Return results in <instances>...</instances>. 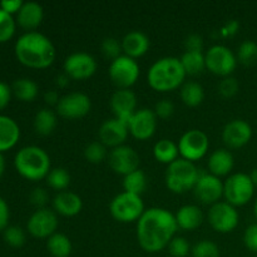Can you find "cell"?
I'll list each match as a JSON object with an SVG mask.
<instances>
[{
  "label": "cell",
  "instance_id": "1",
  "mask_svg": "<svg viewBox=\"0 0 257 257\" xmlns=\"http://www.w3.org/2000/svg\"><path fill=\"white\" fill-rule=\"evenodd\" d=\"M178 226L175 215L166 208L152 207L137 221V240L141 247L156 253L170 245Z\"/></svg>",
  "mask_w": 257,
  "mask_h": 257
},
{
  "label": "cell",
  "instance_id": "2",
  "mask_svg": "<svg viewBox=\"0 0 257 257\" xmlns=\"http://www.w3.org/2000/svg\"><path fill=\"white\" fill-rule=\"evenodd\" d=\"M15 57L23 65L33 69H45L55 60L52 40L38 32H27L15 43Z\"/></svg>",
  "mask_w": 257,
  "mask_h": 257
},
{
  "label": "cell",
  "instance_id": "3",
  "mask_svg": "<svg viewBox=\"0 0 257 257\" xmlns=\"http://www.w3.org/2000/svg\"><path fill=\"white\" fill-rule=\"evenodd\" d=\"M186 78V72L180 58L165 57L152 64L147 74L148 84L157 92H171L180 87Z\"/></svg>",
  "mask_w": 257,
  "mask_h": 257
},
{
  "label": "cell",
  "instance_id": "4",
  "mask_svg": "<svg viewBox=\"0 0 257 257\" xmlns=\"http://www.w3.org/2000/svg\"><path fill=\"white\" fill-rule=\"evenodd\" d=\"M15 168L25 180L40 181L50 172V157L43 148L28 146L15 155Z\"/></svg>",
  "mask_w": 257,
  "mask_h": 257
},
{
  "label": "cell",
  "instance_id": "5",
  "mask_svg": "<svg viewBox=\"0 0 257 257\" xmlns=\"http://www.w3.org/2000/svg\"><path fill=\"white\" fill-rule=\"evenodd\" d=\"M200 173L201 171L196 167L195 163L183 158H178L167 166L166 186L171 192L182 195L195 188L200 178Z\"/></svg>",
  "mask_w": 257,
  "mask_h": 257
},
{
  "label": "cell",
  "instance_id": "6",
  "mask_svg": "<svg viewBox=\"0 0 257 257\" xmlns=\"http://www.w3.org/2000/svg\"><path fill=\"white\" fill-rule=\"evenodd\" d=\"M145 211V205L141 196L128 192H122L115 196L109 205V212L112 217L122 223L138 221Z\"/></svg>",
  "mask_w": 257,
  "mask_h": 257
},
{
  "label": "cell",
  "instance_id": "7",
  "mask_svg": "<svg viewBox=\"0 0 257 257\" xmlns=\"http://www.w3.org/2000/svg\"><path fill=\"white\" fill-rule=\"evenodd\" d=\"M253 193L255 186L250 175L246 173H233L223 182V197L233 207L245 206L253 197Z\"/></svg>",
  "mask_w": 257,
  "mask_h": 257
},
{
  "label": "cell",
  "instance_id": "8",
  "mask_svg": "<svg viewBox=\"0 0 257 257\" xmlns=\"http://www.w3.org/2000/svg\"><path fill=\"white\" fill-rule=\"evenodd\" d=\"M108 74L118 89H130L140 77V65L136 59L127 55H120L110 62Z\"/></svg>",
  "mask_w": 257,
  "mask_h": 257
},
{
  "label": "cell",
  "instance_id": "9",
  "mask_svg": "<svg viewBox=\"0 0 257 257\" xmlns=\"http://www.w3.org/2000/svg\"><path fill=\"white\" fill-rule=\"evenodd\" d=\"M206 69L220 77H230L237 65V58L230 48L225 45H213L206 52Z\"/></svg>",
  "mask_w": 257,
  "mask_h": 257
},
{
  "label": "cell",
  "instance_id": "10",
  "mask_svg": "<svg viewBox=\"0 0 257 257\" xmlns=\"http://www.w3.org/2000/svg\"><path fill=\"white\" fill-rule=\"evenodd\" d=\"M177 146L183 160L196 162L206 156L210 147V141L203 131L190 130L183 133Z\"/></svg>",
  "mask_w": 257,
  "mask_h": 257
},
{
  "label": "cell",
  "instance_id": "11",
  "mask_svg": "<svg viewBox=\"0 0 257 257\" xmlns=\"http://www.w3.org/2000/svg\"><path fill=\"white\" fill-rule=\"evenodd\" d=\"M207 218L211 227L220 233L232 232L237 227L240 220L236 207L226 201H220L211 206Z\"/></svg>",
  "mask_w": 257,
  "mask_h": 257
},
{
  "label": "cell",
  "instance_id": "12",
  "mask_svg": "<svg viewBox=\"0 0 257 257\" xmlns=\"http://www.w3.org/2000/svg\"><path fill=\"white\" fill-rule=\"evenodd\" d=\"M97 70V60L84 52L72 53L64 60V73L74 80L89 79Z\"/></svg>",
  "mask_w": 257,
  "mask_h": 257
},
{
  "label": "cell",
  "instance_id": "13",
  "mask_svg": "<svg viewBox=\"0 0 257 257\" xmlns=\"http://www.w3.org/2000/svg\"><path fill=\"white\" fill-rule=\"evenodd\" d=\"M141 158L138 153L130 146H119L113 148L108 155V165L118 175L123 177L140 170Z\"/></svg>",
  "mask_w": 257,
  "mask_h": 257
},
{
  "label": "cell",
  "instance_id": "14",
  "mask_svg": "<svg viewBox=\"0 0 257 257\" xmlns=\"http://www.w3.org/2000/svg\"><path fill=\"white\" fill-rule=\"evenodd\" d=\"M92 102L87 94L73 92L60 98L57 105V112L60 117L67 119H79L89 113Z\"/></svg>",
  "mask_w": 257,
  "mask_h": 257
},
{
  "label": "cell",
  "instance_id": "15",
  "mask_svg": "<svg viewBox=\"0 0 257 257\" xmlns=\"http://www.w3.org/2000/svg\"><path fill=\"white\" fill-rule=\"evenodd\" d=\"M193 192L200 202L212 206L223 196V182L210 172H201Z\"/></svg>",
  "mask_w": 257,
  "mask_h": 257
},
{
  "label": "cell",
  "instance_id": "16",
  "mask_svg": "<svg viewBox=\"0 0 257 257\" xmlns=\"http://www.w3.org/2000/svg\"><path fill=\"white\" fill-rule=\"evenodd\" d=\"M28 231L37 238H49L57 232L58 217L54 211L49 208L37 210L28 220Z\"/></svg>",
  "mask_w": 257,
  "mask_h": 257
},
{
  "label": "cell",
  "instance_id": "17",
  "mask_svg": "<svg viewBox=\"0 0 257 257\" xmlns=\"http://www.w3.org/2000/svg\"><path fill=\"white\" fill-rule=\"evenodd\" d=\"M156 128H157V115L155 114V110L148 108L137 109L128 123L130 133L140 141L150 140L155 135Z\"/></svg>",
  "mask_w": 257,
  "mask_h": 257
},
{
  "label": "cell",
  "instance_id": "18",
  "mask_svg": "<svg viewBox=\"0 0 257 257\" xmlns=\"http://www.w3.org/2000/svg\"><path fill=\"white\" fill-rule=\"evenodd\" d=\"M109 105L114 118L128 124L133 114L137 112V97L131 89H118L110 97Z\"/></svg>",
  "mask_w": 257,
  "mask_h": 257
},
{
  "label": "cell",
  "instance_id": "19",
  "mask_svg": "<svg viewBox=\"0 0 257 257\" xmlns=\"http://www.w3.org/2000/svg\"><path fill=\"white\" fill-rule=\"evenodd\" d=\"M128 124H125L122 120L117 119V118H112L100 125L99 131H98V136H99V142H102L105 147L113 148L123 146L128 137Z\"/></svg>",
  "mask_w": 257,
  "mask_h": 257
},
{
  "label": "cell",
  "instance_id": "20",
  "mask_svg": "<svg viewBox=\"0 0 257 257\" xmlns=\"http://www.w3.org/2000/svg\"><path fill=\"white\" fill-rule=\"evenodd\" d=\"M252 138V128L246 120L233 119L225 125L222 140L230 148H241L247 145Z\"/></svg>",
  "mask_w": 257,
  "mask_h": 257
},
{
  "label": "cell",
  "instance_id": "21",
  "mask_svg": "<svg viewBox=\"0 0 257 257\" xmlns=\"http://www.w3.org/2000/svg\"><path fill=\"white\" fill-rule=\"evenodd\" d=\"M53 208L55 213H59L64 217H73L82 211L83 201L77 193L63 191L58 193L53 200Z\"/></svg>",
  "mask_w": 257,
  "mask_h": 257
},
{
  "label": "cell",
  "instance_id": "22",
  "mask_svg": "<svg viewBox=\"0 0 257 257\" xmlns=\"http://www.w3.org/2000/svg\"><path fill=\"white\" fill-rule=\"evenodd\" d=\"M44 10L40 4L35 2H28L23 4L17 14V23L28 32H34L43 22Z\"/></svg>",
  "mask_w": 257,
  "mask_h": 257
},
{
  "label": "cell",
  "instance_id": "23",
  "mask_svg": "<svg viewBox=\"0 0 257 257\" xmlns=\"http://www.w3.org/2000/svg\"><path fill=\"white\" fill-rule=\"evenodd\" d=\"M150 44V38L145 33L140 30H132L127 33L122 39V50L124 52V55L136 59L148 52Z\"/></svg>",
  "mask_w": 257,
  "mask_h": 257
},
{
  "label": "cell",
  "instance_id": "24",
  "mask_svg": "<svg viewBox=\"0 0 257 257\" xmlns=\"http://www.w3.org/2000/svg\"><path fill=\"white\" fill-rule=\"evenodd\" d=\"M20 138V128L13 118L0 114V153L14 147Z\"/></svg>",
  "mask_w": 257,
  "mask_h": 257
},
{
  "label": "cell",
  "instance_id": "25",
  "mask_svg": "<svg viewBox=\"0 0 257 257\" xmlns=\"http://www.w3.org/2000/svg\"><path fill=\"white\" fill-rule=\"evenodd\" d=\"M178 228L192 231L200 227L203 222V213L198 206L186 205L181 207L175 215Z\"/></svg>",
  "mask_w": 257,
  "mask_h": 257
},
{
  "label": "cell",
  "instance_id": "26",
  "mask_svg": "<svg viewBox=\"0 0 257 257\" xmlns=\"http://www.w3.org/2000/svg\"><path fill=\"white\" fill-rule=\"evenodd\" d=\"M233 165H235L233 156L227 150H216L210 156V160L207 163L211 175L218 178L222 177V176H227L232 171Z\"/></svg>",
  "mask_w": 257,
  "mask_h": 257
},
{
  "label": "cell",
  "instance_id": "27",
  "mask_svg": "<svg viewBox=\"0 0 257 257\" xmlns=\"http://www.w3.org/2000/svg\"><path fill=\"white\" fill-rule=\"evenodd\" d=\"M153 156L158 162L168 166L178 160L180 151H178V146L172 141L161 140L153 147Z\"/></svg>",
  "mask_w": 257,
  "mask_h": 257
},
{
  "label": "cell",
  "instance_id": "28",
  "mask_svg": "<svg viewBox=\"0 0 257 257\" xmlns=\"http://www.w3.org/2000/svg\"><path fill=\"white\" fill-rule=\"evenodd\" d=\"M180 60L186 75H198L206 69V59L202 52H187L186 50Z\"/></svg>",
  "mask_w": 257,
  "mask_h": 257
},
{
  "label": "cell",
  "instance_id": "29",
  "mask_svg": "<svg viewBox=\"0 0 257 257\" xmlns=\"http://www.w3.org/2000/svg\"><path fill=\"white\" fill-rule=\"evenodd\" d=\"M12 92L15 98L22 102H33L37 98L38 85L37 83L33 82L29 78H20L17 79L12 85Z\"/></svg>",
  "mask_w": 257,
  "mask_h": 257
},
{
  "label": "cell",
  "instance_id": "30",
  "mask_svg": "<svg viewBox=\"0 0 257 257\" xmlns=\"http://www.w3.org/2000/svg\"><path fill=\"white\" fill-rule=\"evenodd\" d=\"M47 248L53 257H69L72 253V242L64 233L55 232L48 238Z\"/></svg>",
  "mask_w": 257,
  "mask_h": 257
},
{
  "label": "cell",
  "instance_id": "31",
  "mask_svg": "<svg viewBox=\"0 0 257 257\" xmlns=\"http://www.w3.org/2000/svg\"><path fill=\"white\" fill-rule=\"evenodd\" d=\"M181 99L187 107H197L205 99L203 87L197 82H187L181 87Z\"/></svg>",
  "mask_w": 257,
  "mask_h": 257
},
{
  "label": "cell",
  "instance_id": "32",
  "mask_svg": "<svg viewBox=\"0 0 257 257\" xmlns=\"http://www.w3.org/2000/svg\"><path fill=\"white\" fill-rule=\"evenodd\" d=\"M57 127V115L53 110L43 108L35 114L34 128L38 135L49 136Z\"/></svg>",
  "mask_w": 257,
  "mask_h": 257
},
{
  "label": "cell",
  "instance_id": "33",
  "mask_svg": "<svg viewBox=\"0 0 257 257\" xmlns=\"http://www.w3.org/2000/svg\"><path fill=\"white\" fill-rule=\"evenodd\" d=\"M123 188L124 192L141 196L147 188V177L142 170H137L123 178Z\"/></svg>",
  "mask_w": 257,
  "mask_h": 257
},
{
  "label": "cell",
  "instance_id": "34",
  "mask_svg": "<svg viewBox=\"0 0 257 257\" xmlns=\"http://www.w3.org/2000/svg\"><path fill=\"white\" fill-rule=\"evenodd\" d=\"M47 183L50 188L55 191H63L67 190L68 186L70 185V175L65 168H54L50 170V172L47 176Z\"/></svg>",
  "mask_w": 257,
  "mask_h": 257
},
{
  "label": "cell",
  "instance_id": "35",
  "mask_svg": "<svg viewBox=\"0 0 257 257\" xmlns=\"http://www.w3.org/2000/svg\"><path fill=\"white\" fill-rule=\"evenodd\" d=\"M236 58L243 65L255 64L257 62V43L252 40H245L241 43Z\"/></svg>",
  "mask_w": 257,
  "mask_h": 257
},
{
  "label": "cell",
  "instance_id": "36",
  "mask_svg": "<svg viewBox=\"0 0 257 257\" xmlns=\"http://www.w3.org/2000/svg\"><path fill=\"white\" fill-rule=\"evenodd\" d=\"M15 28H17V24L13 15L0 9V43L9 42L14 37Z\"/></svg>",
  "mask_w": 257,
  "mask_h": 257
},
{
  "label": "cell",
  "instance_id": "37",
  "mask_svg": "<svg viewBox=\"0 0 257 257\" xmlns=\"http://www.w3.org/2000/svg\"><path fill=\"white\" fill-rule=\"evenodd\" d=\"M84 157L88 162L94 163V165L103 162L108 157L107 147L99 141L89 143L84 150Z\"/></svg>",
  "mask_w": 257,
  "mask_h": 257
},
{
  "label": "cell",
  "instance_id": "38",
  "mask_svg": "<svg viewBox=\"0 0 257 257\" xmlns=\"http://www.w3.org/2000/svg\"><path fill=\"white\" fill-rule=\"evenodd\" d=\"M191 252H192V257H220L218 246L208 240H203L196 243Z\"/></svg>",
  "mask_w": 257,
  "mask_h": 257
},
{
  "label": "cell",
  "instance_id": "39",
  "mask_svg": "<svg viewBox=\"0 0 257 257\" xmlns=\"http://www.w3.org/2000/svg\"><path fill=\"white\" fill-rule=\"evenodd\" d=\"M25 240L24 230L19 226H8L4 230V241L12 247H22Z\"/></svg>",
  "mask_w": 257,
  "mask_h": 257
},
{
  "label": "cell",
  "instance_id": "40",
  "mask_svg": "<svg viewBox=\"0 0 257 257\" xmlns=\"http://www.w3.org/2000/svg\"><path fill=\"white\" fill-rule=\"evenodd\" d=\"M122 43L118 42V39L113 37L104 38L102 42V53L104 54L105 58L110 60H114L119 58L120 53H122Z\"/></svg>",
  "mask_w": 257,
  "mask_h": 257
},
{
  "label": "cell",
  "instance_id": "41",
  "mask_svg": "<svg viewBox=\"0 0 257 257\" xmlns=\"http://www.w3.org/2000/svg\"><path fill=\"white\" fill-rule=\"evenodd\" d=\"M240 89V84H238L237 79L233 77H225L218 84V93L222 95L223 98H232L235 97Z\"/></svg>",
  "mask_w": 257,
  "mask_h": 257
},
{
  "label": "cell",
  "instance_id": "42",
  "mask_svg": "<svg viewBox=\"0 0 257 257\" xmlns=\"http://www.w3.org/2000/svg\"><path fill=\"white\" fill-rule=\"evenodd\" d=\"M171 257H186L190 253V243L185 237H173L168 245Z\"/></svg>",
  "mask_w": 257,
  "mask_h": 257
},
{
  "label": "cell",
  "instance_id": "43",
  "mask_svg": "<svg viewBox=\"0 0 257 257\" xmlns=\"http://www.w3.org/2000/svg\"><path fill=\"white\" fill-rule=\"evenodd\" d=\"M173 112H175V105H173V103L171 100L162 99L158 103H156L155 114L157 115V118L167 119V118L172 117Z\"/></svg>",
  "mask_w": 257,
  "mask_h": 257
},
{
  "label": "cell",
  "instance_id": "44",
  "mask_svg": "<svg viewBox=\"0 0 257 257\" xmlns=\"http://www.w3.org/2000/svg\"><path fill=\"white\" fill-rule=\"evenodd\" d=\"M48 198H49L48 192L42 187L34 188L29 196L30 203H32L33 206H35L38 210H40V208H45V205H47L48 202Z\"/></svg>",
  "mask_w": 257,
  "mask_h": 257
},
{
  "label": "cell",
  "instance_id": "45",
  "mask_svg": "<svg viewBox=\"0 0 257 257\" xmlns=\"http://www.w3.org/2000/svg\"><path fill=\"white\" fill-rule=\"evenodd\" d=\"M245 246L252 252H257V223H252L246 228L243 233Z\"/></svg>",
  "mask_w": 257,
  "mask_h": 257
},
{
  "label": "cell",
  "instance_id": "46",
  "mask_svg": "<svg viewBox=\"0 0 257 257\" xmlns=\"http://www.w3.org/2000/svg\"><path fill=\"white\" fill-rule=\"evenodd\" d=\"M185 48L187 52H202L203 39L198 34H190L185 39Z\"/></svg>",
  "mask_w": 257,
  "mask_h": 257
},
{
  "label": "cell",
  "instance_id": "47",
  "mask_svg": "<svg viewBox=\"0 0 257 257\" xmlns=\"http://www.w3.org/2000/svg\"><path fill=\"white\" fill-rule=\"evenodd\" d=\"M12 87H9L7 83L0 82V112L9 104L10 99H12Z\"/></svg>",
  "mask_w": 257,
  "mask_h": 257
},
{
  "label": "cell",
  "instance_id": "48",
  "mask_svg": "<svg viewBox=\"0 0 257 257\" xmlns=\"http://www.w3.org/2000/svg\"><path fill=\"white\" fill-rule=\"evenodd\" d=\"M23 4L24 3L22 0H3V2H0V9H3L10 15L15 14V13L18 14Z\"/></svg>",
  "mask_w": 257,
  "mask_h": 257
},
{
  "label": "cell",
  "instance_id": "49",
  "mask_svg": "<svg viewBox=\"0 0 257 257\" xmlns=\"http://www.w3.org/2000/svg\"><path fill=\"white\" fill-rule=\"evenodd\" d=\"M9 206H8L7 201L4 198L0 197V232H4L5 228L8 227V223H9Z\"/></svg>",
  "mask_w": 257,
  "mask_h": 257
},
{
  "label": "cell",
  "instance_id": "50",
  "mask_svg": "<svg viewBox=\"0 0 257 257\" xmlns=\"http://www.w3.org/2000/svg\"><path fill=\"white\" fill-rule=\"evenodd\" d=\"M238 29H240V23H238L237 20H228V22L220 29V35L222 38L233 37V35L238 32Z\"/></svg>",
  "mask_w": 257,
  "mask_h": 257
},
{
  "label": "cell",
  "instance_id": "51",
  "mask_svg": "<svg viewBox=\"0 0 257 257\" xmlns=\"http://www.w3.org/2000/svg\"><path fill=\"white\" fill-rule=\"evenodd\" d=\"M60 98L62 97H59V94H58L57 90H48V92H45V94H44L45 103L49 105H55V107H57L58 103H59Z\"/></svg>",
  "mask_w": 257,
  "mask_h": 257
},
{
  "label": "cell",
  "instance_id": "52",
  "mask_svg": "<svg viewBox=\"0 0 257 257\" xmlns=\"http://www.w3.org/2000/svg\"><path fill=\"white\" fill-rule=\"evenodd\" d=\"M69 83L70 78L65 73H62V74L57 75V78H55V84H57L58 88H67Z\"/></svg>",
  "mask_w": 257,
  "mask_h": 257
},
{
  "label": "cell",
  "instance_id": "53",
  "mask_svg": "<svg viewBox=\"0 0 257 257\" xmlns=\"http://www.w3.org/2000/svg\"><path fill=\"white\" fill-rule=\"evenodd\" d=\"M4 171H5V160H4V156H3V153H0V177L3 176Z\"/></svg>",
  "mask_w": 257,
  "mask_h": 257
},
{
  "label": "cell",
  "instance_id": "54",
  "mask_svg": "<svg viewBox=\"0 0 257 257\" xmlns=\"http://www.w3.org/2000/svg\"><path fill=\"white\" fill-rule=\"evenodd\" d=\"M250 177H251V181H252L253 186H255V188H257V168H255V170H252V172H251Z\"/></svg>",
  "mask_w": 257,
  "mask_h": 257
},
{
  "label": "cell",
  "instance_id": "55",
  "mask_svg": "<svg viewBox=\"0 0 257 257\" xmlns=\"http://www.w3.org/2000/svg\"><path fill=\"white\" fill-rule=\"evenodd\" d=\"M253 212H255V217H256V220H257V198H256V201H255V206H253Z\"/></svg>",
  "mask_w": 257,
  "mask_h": 257
},
{
  "label": "cell",
  "instance_id": "56",
  "mask_svg": "<svg viewBox=\"0 0 257 257\" xmlns=\"http://www.w3.org/2000/svg\"><path fill=\"white\" fill-rule=\"evenodd\" d=\"M256 257H257V256H256Z\"/></svg>",
  "mask_w": 257,
  "mask_h": 257
}]
</instances>
